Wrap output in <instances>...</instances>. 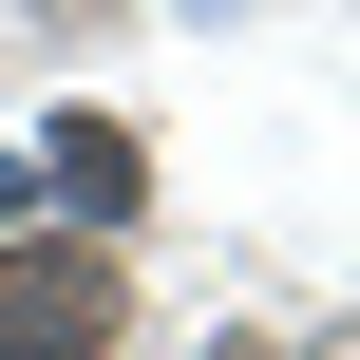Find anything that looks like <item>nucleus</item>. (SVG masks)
<instances>
[{
    "instance_id": "nucleus-1",
    "label": "nucleus",
    "mask_w": 360,
    "mask_h": 360,
    "mask_svg": "<svg viewBox=\"0 0 360 360\" xmlns=\"http://www.w3.org/2000/svg\"><path fill=\"white\" fill-rule=\"evenodd\" d=\"M95 304H114L95 247H0V360H76V342H95Z\"/></svg>"
}]
</instances>
